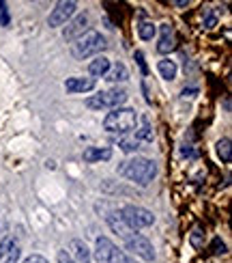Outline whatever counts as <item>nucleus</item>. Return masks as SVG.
<instances>
[{
  "instance_id": "nucleus-1",
  "label": "nucleus",
  "mask_w": 232,
  "mask_h": 263,
  "mask_svg": "<svg viewBox=\"0 0 232 263\" xmlns=\"http://www.w3.org/2000/svg\"><path fill=\"white\" fill-rule=\"evenodd\" d=\"M119 173L138 186H149L155 175H157V164L149 157H142V155H135V157H129V160L121 162L119 166Z\"/></svg>"
},
{
  "instance_id": "nucleus-2",
  "label": "nucleus",
  "mask_w": 232,
  "mask_h": 263,
  "mask_svg": "<svg viewBox=\"0 0 232 263\" xmlns=\"http://www.w3.org/2000/svg\"><path fill=\"white\" fill-rule=\"evenodd\" d=\"M138 123V114L131 108H114L112 112L105 114L103 128L110 134H131V130Z\"/></svg>"
},
{
  "instance_id": "nucleus-3",
  "label": "nucleus",
  "mask_w": 232,
  "mask_h": 263,
  "mask_svg": "<svg viewBox=\"0 0 232 263\" xmlns=\"http://www.w3.org/2000/svg\"><path fill=\"white\" fill-rule=\"evenodd\" d=\"M105 48H108V44H105L101 33L88 30V33H84L80 39H76V44H71V54L78 60H84L92 54H99V52H103Z\"/></svg>"
},
{
  "instance_id": "nucleus-4",
  "label": "nucleus",
  "mask_w": 232,
  "mask_h": 263,
  "mask_svg": "<svg viewBox=\"0 0 232 263\" xmlns=\"http://www.w3.org/2000/svg\"><path fill=\"white\" fill-rule=\"evenodd\" d=\"M127 99V91L125 89H108V91H101L97 95H92L86 99V106L90 110H101V108H121V104H125Z\"/></svg>"
},
{
  "instance_id": "nucleus-5",
  "label": "nucleus",
  "mask_w": 232,
  "mask_h": 263,
  "mask_svg": "<svg viewBox=\"0 0 232 263\" xmlns=\"http://www.w3.org/2000/svg\"><path fill=\"white\" fill-rule=\"evenodd\" d=\"M95 257H97V263H135V259H131L123 250H119L108 237H97Z\"/></svg>"
},
{
  "instance_id": "nucleus-6",
  "label": "nucleus",
  "mask_w": 232,
  "mask_h": 263,
  "mask_svg": "<svg viewBox=\"0 0 232 263\" xmlns=\"http://www.w3.org/2000/svg\"><path fill=\"white\" fill-rule=\"evenodd\" d=\"M121 216L125 220V225H127L131 231L146 229V227L155 225L153 212H149V209H144V207H138V205H125L121 209Z\"/></svg>"
},
{
  "instance_id": "nucleus-7",
  "label": "nucleus",
  "mask_w": 232,
  "mask_h": 263,
  "mask_svg": "<svg viewBox=\"0 0 232 263\" xmlns=\"http://www.w3.org/2000/svg\"><path fill=\"white\" fill-rule=\"evenodd\" d=\"M76 9H78V5L73 3V0H60V3H56V7L52 9V13H50V17H48L50 28L65 26L69 19L76 15Z\"/></svg>"
},
{
  "instance_id": "nucleus-8",
  "label": "nucleus",
  "mask_w": 232,
  "mask_h": 263,
  "mask_svg": "<svg viewBox=\"0 0 232 263\" xmlns=\"http://www.w3.org/2000/svg\"><path fill=\"white\" fill-rule=\"evenodd\" d=\"M127 250L131 252V255H135V257H140V259H144V261H153L155 259V248H153V244L146 237H142V235H131L129 239H127Z\"/></svg>"
},
{
  "instance_id": "nucleus-9",
  "label": "nucleus",
  "mask_w": 232,
  "mask_h": 263,
  "mask_svg": "<svg viewBox=\"0 0 232 263\" xmlns=\"http://www.w3.org/2000/svg\"><path fill=\"white\" fill-rule=\"evenodd\" d=\"M86 28H88V17L84 13L73 15L67 22L65 30H62V37H65L67 41H76V39H80L84 33H86Z\"/></svg>"
},
{
  "instance_id": "nucleus-10",
  "label": "nucleus",
  "mask_w": 232,
  "mask_h": 263,
  "mask_svg": "<svg viewBox=\"0 0 232 263\" xmlns=\"http://www.w3.org/2000/svg\"><path fill=\"white\" fill-rule=\"evenodd\" d=\"M105 222L110 225V229L114 231L116 235H121V237H125V239H129L131 235H135L133 231L125 225V220H123V216H121V212H110L108 216H105Z\"/></svg>"
},
{
  "instance_id": "nucleus-11",
  "label": "nucleus",
  "mask_w": 232,
  "mask_h": 263,
  "mask_svg": "<svg viewBox=\"0 0 232 263\" xmlns=\"http://www.w3.org/2000/svg\"><path fill=\"white\" fill-rule=\"evenodd\" d=\"M69 257L76 263H86L90 261V248L84 244L82 239H71L69 244Z\"/></svg>"
},
{
  "instance_id": "nucleus-12",
  "label": "nucleus",
  "mask_w": 232,
  "mask_h": 263,
  "mask_svg": "<svg viewBox=\"0 0 232 263\" xmlns=\"http://www.w3.org/2000/svg\"><path fill=\"white\" fill-rule=\"evenodd\" d=\"M176 48V41H174V33H172V26L170 24H161V37H159V44H157V52L159 54H168Z\"/></svg>"
},
{
  "instance_id": "nucleus-13",
  "label": "nucleus",
  "mask_w": 232,
  "mask_h": 263,
  "mask_svg": "<svg viewBox=\"0 0 232 263\" xmlns=\"http://www.w3.org/2000/svg\"><path fill=\"white\" fill-rule=\"evenodd\" d=\"M67 93H88L95 89V78H67Z\"/></svg>"
},
{
  "instance_id": "nucleus-14",
  "label": "nucleus",
  "mask_w": 232,
  "mask_h": 263,
  "mask_svg": "<svg viewBox=\"0 0 232 263\" xmlns=\"http://www.w3.org/2000/svg\"><path fill=\"white\" fill-rule=\"evenodd\" d=\"M112 157V149L110 147H86L84 149V162H101V160H110Z\"/></svg>"
},
{
  "instance_id": "nucleus-15",
  "label": "nucleus",
  "mask_w": 232,
  "mask_h": 263,
  "mask_svg": "<svg viewBox=\"0 0 232 263\" xmlns=\"http://www.w3.org/2000/svg\"><path fill=\"white\" fill-rule=\"evenodd\" d=\"M127 78H129V71H127V67H125L123 63H116V65L110 67L108 73H105V80L108 82H125Z\"/></svg>"
},
{
  "instance_id": "nucleus-16",
  "label": "nucleus",
  "mask_w": 232,
  "mask_h": 263,
  "mask_svg": "<svg viewBox=\"0 0 232 263\" xmlns=\"http://www.w3.org/2000/svg\"><path fill=\"white\" fill-rule=\"evenodd\" d=\"M108 69H110V58H105V56H97L95 60H90V65H88L90 76H105Z\"/></svg>"
},
{
  "instance_id": "nucleus-17",
  "label": "nucleus",
  "mask_w": 232,
  "mask_h": 263,
  "mask_svg": "<svg viewBox=\"0 0 232 263\" xmlns=\"http://www.w3.org/2000/svg\"><path fill=\"white\" fill-rule=\"evenodd\" d=\"M157 69H159V73H161L164 80H174V78H176V71H178V69H176V63L170 60V58L157 63Z\"/></svg>"
},
{
  "instance_id": "nucleus-18",
  "label": "nucleus",
  "mask_w": 232,
  "mask_h": 263,
  "mask_svg": "<svg viewBox=\"0 0 232 263\" xmlns=\"http://www.w3.org/2000/svg\"><path fill=\"white\" fill-rule=\"evenodd\" d=\"M119 147L125 153H133V151L140 149V140L135 138L133 134H129V136H123V138H119Z\"/></svg>"
},
{
  "instance_id": "nucleus-19",
  "label": "nucleus",
  "mask_w": 232,
  "mask_h": 263,
  "mask_svg": "<svg viewBox=\"0 0 232 263\" xmlns=\"http://www.w3.org/2000/svg\"><path fill=\"white\" fill-rule=\"evenodd\" d=\"M217 155L221 157V162H226V164L232 160V143H230V138H221L217 143Z\"/></svg>"
},
{
  "instance_id": "nucleus-20",
  "label": "nucleus",
  "mask_w": 232,
  "mask_h": 263,
  "mask_svg": "<svg viewBox=\"0 0 232 263\" xmlns=\"http://www.w3.org/2000/svg\"><path fill=\"white\" fill-rule=\"evenodd\" d=\"M155 33H157V26H155L153 22H140V26H138V35H140V39L149 41V39L155 37Z\"/></svg>"
},
{
  "instance_id": "nucleus-21",
  "label": "nucleus",
  "mask_w": 232,
  "mask_h": 263,
  "mask_svg": "<svg viewBox=\"0 0 232 263\" xmlns=\"http://www.w3.org/2000/svg\"><path fill=\"white\" fill-rule=\"evenodd\" d=\"M135 138L138 140H153V130H151V125H149V121H142V128L140 130H135Z\"/></svg>"
},
{
  "instance_id": "nucleus-22",
  "label": "nucleus",
  "mask_w": 232,
  "mask_h": 263,
  "mask_svg": "<svg viewBox=\"0 0 232 263\" xmlns=\"http://www.w3.org/2000/svg\"><path fill=\"white\" fill-rule=\"evenodd\" d=\"M19 257H22V250L17 248V244L7 252V255L0 257V263H19Z\"/></svg>"
},
{
  "instance_id": "nucleus-23",
  "label": "nucleus",
  "mask_w": 232,
  "mask_h": 263,
  "mask_svg": "<svg viewBox=\"0 0 232 263\" xmlns=\"http://www.w3.org/2000/svg\"><path fill=\"white\" fill-rule=\"evenodd\" d=\"M202 229H200V227H196L194 229V233L192 235H189V241H192V246L194 248H202Z\"/></svg>"
},
{
  "instance_id": "nucleus-24",
  "label": "nucleus",
  "mask_w": 232,
  "mask_h": 263,
  "mask_svg": "<svg viewBox=\"0 0 232 263\" xmlns=\"http://www.w3.org/2000/svg\"><path fill=\"white\" fill-rule=\"evenodd\" d=\"M11 24V15H9L7 3H0V26H9Z\"/></svg>"
},
{
  "instance_id": "nucleus-25",
  "label": "nucleus",
  "mask_w": 232,
  "mask_h": 263,
  "mask_svg": "<svg viewBox=\"0 0 232 263\" xmlns=\"http://www.w3.org/2000/svg\"><path fill=\"white\" fill-rule=\"evenodd\" d=\"M211 248H213V255H226V252H228L226 244H224V241H221L219 237H215V239H213V244H211Z\"/></svg>"
},
{
  "instance_id": "nucleus-26",
  "label": "nucleus",
  "mask_w": 232,
  "mask_h": 263,
  "mask_svg": "<svg viewBox=\"0 0 232 263\" xmlns=\"http://www.w3.org/2000/svg\"><path fill=\"white\" fill-rule=\"evenodd\" d=\"M13 246H15V239H11V237H5L3 241H0V257L7 255V252L11 250Z\"/></svg>"
},
{
  "instance_id": "nucleus-27",
  "label": "nucleus",
  "mask_w": 232,
  "mask_h": 263,
  "mask_svg": "<svg viewBox=\"0 0 232 263\" xmlns=\"http://www.w3.org/2000/svg\"><path fill=\"white\" fill-rule=\"evenodd\" d=\"M58 263H76V261L69 257L67 250H60V252H58Z\"/></svg>"
},
{
  "instance_id": "nucleus-28",
  "label": "nucleus",
  "mask_w": 232,
  "mask_h": 263,
  "mask_svg": "<svg viewBox=\"0 0 232 263\" xmlns=\"http://www.w3.org/2000/svg\"><path fill=\"white\" fill-rule=\"evenodd\" d=\"M24 263H48V259L41 257V255H33V257H28Z\"/></svg>"
},
{
  "instance_id": "nucleus-29",
  "label": "nucleus",
  "mask_w": 232,
  "mask_h": 263,
  "mask_svg": "<svg viewBox=\"0 0 232 263\" xmlns=\"http://www.w3.org/2000/svg\"><path fill=\"white\" fill-rule=\"evenodd\" d=\"M135 58H138V63H140V67H142L144 73L149 71V69H146V63H144V54H142V52H135Z\"/></svg>"
},
{
  "instance_id": "nucleus-30",
  "label": "nucleus",
  "mask_w": 232,
  "mask_h": 263,
  "mask_svg": "<svg viewBox=\"0 0 232 263\" xmlns=\"http://www.w3.org/2000/svg\"><path fill=\"white\" fill-rule=\"evenodd\" d=\"M7 235V220H0V239H5Z\"/></svg>"
},
{
  "instance_id": "nucleus-31",
  "label": "nucleus",
  "mask_w": 232,
  "mask_h": 263,
  "mask_svg": "<svg viewBox=\"0 0 232 263\" xmlns=\"http://www.w3.org/2000/svg\"><path fill=\"white\" fill-rule=\"evenodd\" d=\"M194 93H198V89H189V91L185 89L183 91V97H194Z\"/></svg>"
},
{
  "instance_id": "nucleus-32",
  "label": "nucleus",
  "mask_w": 232,
  "mask_h": 263,
  "mask_svg": "<svg viewBox=\"0 0 232 263\" xmlns=\"http://www.w3.org/2000/svg\"><path fill=\"white\" fill-rule=\"evenodd\" d=\"M86 263H90V261H86Z\"/></svg>"
}]
</instances>
